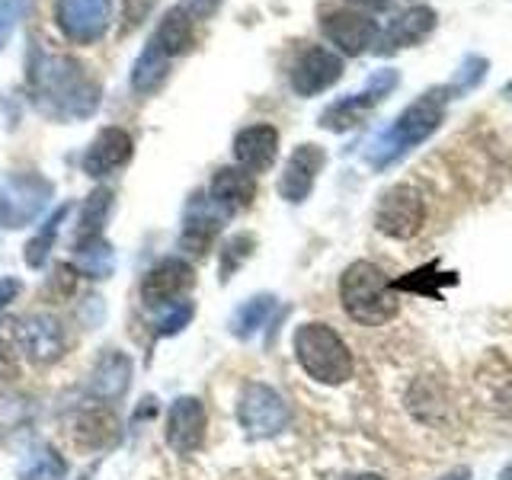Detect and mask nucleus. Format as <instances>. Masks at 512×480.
Here are the masks:
<instances>
[{"mask_svg":"<svg viewBox=\"0 0 512 480\" xmlns=\"http://www.w3.org/2000/svg\"><path fill=\"white\" fill-rule=\"evenodd\" d=\"M205 426H208V416H205V407L199 397L173 400V407L167 413V426H164L167 445L180 455L199 452L205 442Z\"/></svg>","mask_w":512,"mask_h":480,"instance_id":"obj_10","label":"nucleus"},{"mask_svg":"<svg viewBox=\"0 0 512 480\" xmlns=\"http://www.w3.org/2000/svg\"><path fill=\"white\" fill-rule=\"evenodd\" d=\"M295 356L320 384H343L352 378V352L327 324H301L295 330Z\"/></svg>","mask_w":512,"mask_h":480,"instance_id":"obj_3","label":"nucleus"},{"mask_svg":"<svg viewBox=\"0 0 512 480\" xmlns=\"http://www.w3.org/2000/svg\"><path fill=\"white\" fill-rule=\"evenodd\" d=\"M346 480H384L381 474H352V477H346Z\"/></svg>","mask_w":512,"mask_h":480,"instance_id":"obj_36","label":"nucleus"},{"mask_svg":"<svg viewBox=\"0 0 512 480\" xmlns=\"http://www.w3.org/2000/svg\"><path fill=\"white\" fill-rule=\"evenodd\" d=\"M20 16H23V0H0V52L7 48Z\"/></svg>","mask_w":512,"mask_h":480,"instance_id":"obj_30","label":"nucleus"},{"mask_svg":"<svg viewBox=\"0 0 512 480\" xmlns=\"http://www.w3.org/2000/svg\"><path fill=\"white\" fill-rule=\"evenodd\" d=\"M336 77H340V58H333L327 48H308L292 71V87L301 96H311L327 90Z\"/></svg>","mask_w":512,"mask_h":480,"instance_id":"obj_16","label":"nucleus"},{"mask_svg":"<svg viewBox=\"0 0 512 480\" xmlns=\"http://www.w3.org/2000/svg\"><path fill=\"white\" fill-rule=\"evenodd\" d=\"M279 151V135L272 125H250L234 138V157L247 173H263L272 167Z\"/></svg>","mask_w":512,"mask_h":480,"instance_id":"obj_12","label":"nucleus"},{"mask_svg":"<svg viewBox=\"0 0 512 480\" xmlns=\"http://www.w3.org/2000/svg\"><path fill=\"white\" fill-rule=\"evenodd\" d=\"M237 420L250 439H269V436H279L288 426L292 413H288L282 394L272 391L269 384H247L237 404Z\"/></svg>","mask_w":512,"mask_h":480,"instance_id":"obj_5","label":"nucleus"},{"mask_svg":"<svg viewBox=\"0 0 512 480\" xmlns=\"http://www.w3.org/2000/svg\"><path fill=\"white\" fill-rule=\"evenodd\" d=\"M212 202L221 208L224 215H237L250 208L253 196H256V183H253V173H247L244 167H221L212 176Z\"/></svg>","mask_w":512,"mask_h":480,"instance_id":"obj_15","label":"nucleus"},{"mask_svg":"<svg viewBox=\"0 0 512 480\" xmlns=\"http://www.w3.org/2000/svg\"><path fill=\"white\" fill-rule=\"evenodd\" d=\"M500 480H512V464H509V468H506V471L500 474Z\"/></svg>","mask_w":512,"mask_h":480,"instance_id":"obj_37","label":"nucleus"},{"mask_svg":"<svg viewBox=\"0 0 512 480\" xmlns=\"http://www.w3.org/2000/svg\"><path fill=\"white\" fill-rule=\"evenodd\" d=\"M20 279H4V282H0V314H4L7 311V304L16 298V295H20Z\"/></svg>","mask_w":512,"mask_h":480,"instance_id":"obj_32","label":"nucleus"},{"mask_svg":"<svg viewBox=\"0 0 512 480\" xmlns=\"http://www.w3.org/2000/svg\"><path fill=\"white\" fill-rule=\"evenodd\" d=\"M109 208H112V192H109L106 186L93 189L90 196L84 199V212H80V231H77V240H84V237H100L103 221H106V215H109Z\"/></svg>","mask_w":512,"mask_h":480,"instance_id":"obj_26","label":"nucleus"},{"mask_svg":"<svg viewBox=\"0 0 512 480\" xmlns=\"http://www.w3.org/2000/svg\"><path fill=\"white\" fill-rule=\"evenodd\" d=\"M29 93L36 109L58 122L90 119L100 106V84L84 64L68 55H45L42 48L29 55Z\"/></svg>","mask_w":512,"mask_h":480,"instance_id":"obj_1","label":"nucleus"},{"mask_svg":"<svg viewBox=\"0 0 512 480\" xmlns=\"http://www.w3.org/2000/svg\"><path fill=\"white\" fill-rule=\"evenodd\" d=\"M10 372V359H7V349H4V343H0V378H4Z\"/></svg>","mask_w":512,"mask_h":480,"instance_id":"obj_34","label":"nucleus"},{"mask_svg":"<svg viewBox=\"0 0 512 480\" xmlns=\"http://www.w3.org/2000/svg\"><path fill=\"white\" fill-rule=\"evenodd\" d=\"M189 320H192V301H176L173 308L157 320V333L160 336H173V333H180Z\"/></svg>","mask_w":512,"mask_h":480,"instance_id":"obj_29","label":"nucleus"},{"mask_svg":"<svg viewBox=\"0 0 512 480\" xmlns=\"http://www.w3.org/2000/svg\"><path fill=\"white\" fill-rule=\"evenodd\" d=\"M250 247H253V237H247V234H240V237H234V240L224 244V250H221V279H231V272L250 256Z\"/></svg>","mask_w":512,"mask_h":480,"instance_id":"obj_28","label":"nucleus"},{"mask_svg":"<svg viewBox=\"0 0 512 480\" xmlns=\"http://www.w3.org/2000/svg\"><path fill=\"white\" fill-rule=\"evenodd\" d=\"M471 474H468V468H458V471H452L448 477H442V480H468Z\"/></svg>","mask_w":512,"mask_h":480,"instance_id":"obj_35","label":"nucleus"},{"mask_svg":"<svg viewBox=\"0 0 512 480\" xmlns=\"http://www.w3.org/2000/svg\"><path fill=\"white\" fill-rule=\"evenodd\" d=\"M132 138L122 128H103L100 135L93 138V144L84 154V173L90 176H106L116 167L128 164V157H132Z\"/></svg>","mask_w":512,"mask_h":480,"instance_id":"obj_14","label":"nucleus"},{"mask_svg":"<svg viewBox=\"0 0 512 480\" xmlns=\"http://www.w3.org/2000/svg\"><path fill=\"white\" fill-rule=\"evenodd\" d=\"M167 77V55L151 42L144 52L138 55L135 68H132V87L138 93H154Z\"/></svg>","mask_w":512,"mask_h":480,"instance_id":"obj_22","label":"nucleus"},{"mask_svg":"<svg viewBox=\"0 0 512 480\" xmlns=\"http://www.w3.org/2000/svg\"><path fill=\"white\" fill-rule=\"evenodd\" d=\"M154 0H128L125 4V26H138L144 20V13L151 10Z\"/></svg>","mask_w":512,"mask_h":480,"instance_id":"obj_31","label":"nucleus"},{"mask_svg":"<svg viewBox=\"0 0 512 480\" xmlns=\"http://www.w3.org/2000/svg\"><path fill=\"white\" fill-rule=\"evenodd\" d=\"M55 186L42 173H13L0 186V228L20 231L36 221L52 202Z\"/></svg>","mask_w":512,"mask_h":480,"instance_id":"obj_4","label":"nucleus"},{"mask_svg":"<svg viewBox=\"0 0 512 480\" xmlns=\"http://www.w3.org/2000/svg\"><path fill=\"white\" fill-rule=\"evenodd\" d=\"M13 340L32 365H52L64 352V330L52 314H26L13 320Z\"/></svg>","mask_w":512,"mask_h":480,"instance_id":"obj_6","label":"nucleus"},{"mask_svg":"<svg viewBox=\"0 0 512 480\" xmlns=\"http://www.w3.org/2000/svg\"><path fill=\"white\" fill-rule=\"evenodd\" d=\"M324 32L327 36L340 45V48H346V52H362V48L372 42V36H375V26H372V20L368 16H362V13H330L327 20H324Z\"/></svg>","mask_w":512,"mask_h":480,"instance_id":"obj_18","label":"nucleus"},{"mask_svg":"<svg viewBox=\"0 0 512 480\" xmlns=\"http://www.w3.org/2000/svg\"><path fill=\"white\" fill-rule=\"evenodd\" d=\"M272 308H276V298H272V295H256L247 304H240L237 314L231 317V333L240 336V340H247V336H253L266 324V317L272 314Z\"/></svg>","mask_w":512,"mask_h":480,"instance_id":"obj_23","label":"nucleus"},{"mask_svg":"<svg viewBox=\"0 0 512 480\" xmlns=\"http://www.w3.org/2000/svg\"><path fill=\"white\" fill-rule=\"evenodd\" d=\"M68 212H71V205H61L58 212L48 215V221L42 224V231L26 244V266H32V269L45 266L48 253H52V247H55V234H58V228H61V221L68 218Z\"/></svg>","mask_w":512,"mask_h":480,"instance_id":"obj_25","label":"nucleus"},{"mask_svg":"<svg viewBox=\"0 0 512 480\" xmlns=\"http://www.w3.org/2000/svg\"><path fill=\"white\" fill-rule=\"evenodd\" d=\"M215 7H218V0H186V4H183V10L189 16H208Z\"/></svg>","mask_w":512,"mask_h":480,"instance_id":"obj_33","label":"nucleus"},{"mask_svg":"<svg viewBox=\"0 0 512 480\" xmlns=\"http://www.w3.org/2000/svg\"><path fill=\"white\" fill-rule=\"evenodd\" d=\"M151 42H154L167 58L186 52V48L192 45V16H189L183 7L170 10V13L164 16V20H160V26H157V32H154V39H151Z\"/></svg>","mask_w":512,"mask_h":480,"instance_id":"obj_20","label":"nucleus"},{"mask_svg":"<svg viewBox=\"0 0 512 480\" xmlns=\"http://www.w3.org/2000/svg\"><path fill=\"white\" fill-rule=\"evenodd\" d=\"M192 285H196V272L186 260H164L141 279V301L148 308H170Z\"/></svg>","mask_w":512,"mask_h":480,"instance_id":"obj_9","label":"nucleus"},{"mask_svg":"<svg viewBox=\"0 0 512 480\" xmlns=\"http://www.w3.org/2000/svg\"><path fill=\"white\" fill-rule=\"evenodd\" d=\"M218 231H221L218 218H212V215H189L186 228L180 234V247L186 253H192V256H205L208 247H212V240L218 237Z\"/></svg>","mask_w":512,"mask_h":480,"instance_id":"obj_24","label":"nucleus"},{"mask_svg":"<svg viewBox=\"0 0 512 480\" xmlns=\"http://www.w3.org/2000/svg\"><path fill=\"white\" fill-rule=\"evenodd\" d=\"M128 378H132V359L122 356V352H106V356L96 362L93 378H90V391L103 400H116L125 394Z\"/></svg>","mask_w":512,"mask_h":480,"instance_id":"obj_17","label":"nucleus"},{"mask_svg":"<svg viewBox=\"0 0 512 480\" xmlns=\"http://www.w3.org/2000/svg\"><path fill=\"white\" fill-rule=\"evenodd\" d=\"M340 301H343L346 314L356 320V324H362V327L388 324V320L400 308L394 282L384 276V272L375 263H368V260L352 263L343 272V279H340Z\"/></svg>","mask_w":512,"mask_h":480,"instance_id":"obj_2","label":"nucleus"},{"mask_svg":"<svg viewBox=\"0 0 512 480\" xmlns=\"http://www.w3.org/2000/svg\"><path fill=\"white\" fill-rule=\"evenodd\" d=\"M74 266L80 276H87V279H106L112 266H116V253H112L109 240H103V234L84 237L74 244Z\"/></svg>","mask_w":512,"mask_h":480,"instance_id":"obj_19","label":"nucleus"},{"mask_svg":"<svg viewBox=\"0 0 512 480\" xmlns=\"http://www.w3.org/2000/svg\"><path fill=\"white\" fill-rule=\"evenodd\" d=\"M122 429L116 413H109L103 407H93L74 416L71 423V439L77 448H90V452H103V448H112L119 442Z\"/></svg>","mask_w":512,"mask_h":480,"instance_id":"obj_13","label":"nucleus"},{"mask_svg":"<svg viewBox=\"0 0 512 480\" xmlns=\"http://www.w3.org/2000/svg\"><path fill=\"white\" fill-rule=\"evenodd\" d=\"M426 218V208L420 192L410 186H394L381 196L378 212H375V224L381 234H388L394 240H410L413 234H420Z\"/></svg>","mask_w":512,"mask_h":480,"instance_id":"obj_7","label":"nucleus"},{"mask_svg":"<svg viewBox=\"0 0 512 480\" xmlns=\"http://www.w3.org/2000/svg\"><path fill=\"white\" fill-rule=\"evenodd\" d=\"M439 119H442V103L432 100V96L429 100H420L404 112V119H400V125H397V138L407 141V144L423 141L432 128L439 125Z\"/></svg>","mask_w":512,"mask_h":480,"instance_id":"obj_21","label":"nucleus"},{"mask_svg":"<svg viewBox=\"0 0 512 480\" xmlns=\"http://www.w3.org/2000/svg\"><path fill=\"white\" fill-rule=\"evenodd\" d=\"M55 20L71 42L90 45L109 29L112 0H58Z\"/></svg>","mask_w":512,"mask_h":480,"instance_id":"obj_8","label":"nucleus"},{"mask_svg":"<svg viewBox=\"0 0 512 480\" xmlns=\"http://www.w3.org/2000/svg\"><path fill=\"white\" fill-rule=\"evenodd\" d=\"M64 461L58 458L55 448H39L36 455H32L26 461V468H23V480H61L64 477Z\"/></svg>","mask_w":512,"mask_h":480,"instance_id":"obj_27","label":"nucleus"},{"mask_svg":"<svg viewBox=\"0 0 512 480\" xmlns=\"http://www.w3.org/2000/svg\"><path fill=\"white\" fill-rule=\"evenodd\" d=\"M320 167H324V151L317 148V144H301V148L288 157L285 164V173L279 180V192L282 199L288 202H304L308 199V192L314 189V180Z\"/></svg>","mask_w":512,"mask_h":480,"instance_id":"obj_11","label":"nucleus"}]
</instances>
